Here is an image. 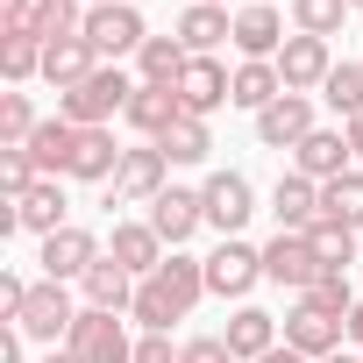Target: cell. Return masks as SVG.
Here are the masks:
<instances>
[{
    "label": "cell",
    "instance_id": "obj_1",
    "mask_svg": "<svg viewBox=\"0 0 363 363\" xmlns=\"http://www.w3.org/2000/svg\"><path fill=\"white\" fill-rule=\"evenodd\" d=\"M200 292H207V257H164L150 278H135V328L143 335H171V320H186L193 306H200Z\"/></svg>",
    "mask_w": 363,
    "mask_h": 363
},
{
    "label": "cell",
    "instance_id": "obj_2",
    "mask_svg": "<svg viewBox=\"0 0 363 363\" xmlns=\"http://www.w3.org/2000/svg\"><path fill=\"white\" fill-rule=\"evenodd\" d=\"M135 86L143 79H128L121 65H100L86 86H72V93H57V114L72 121V128H107L114 114H128V100H135Z\"/></svg>",
    "mask_w": 363,
    "mask_h": 363
},
{
    "label": "cell",
    "instance_id": "obj_3",
    "mask_svg": "<svg viewBox=\"0 0 363 363\" xmlns=\"http://www.w3.org/2000/svg\"><path fill=\"white\" fill-rule=\"evenodd\" d=\"M29 342H50V349H65L72 342V328H79V306H72V292L57 285V278H36L29 285V299H22V320H15Z\"/></svg>",
    "mask_w": 363,
    "mask_h": 363
},
{
    "label": "cell",
    "instance_id": "obj_4",
    "mask_svg": "<svg viewBox=\"0 0 363 363\" xmlns=\"http://www.w3.org/2000/svg\"><path fill=\"white\" fill-rule=\"evenodd\" d=\"M86 43H93L100 65H121V57H143L150 29H143V15L128 8V0H114V8H93L86 15Z\"/></svg>",
    "mask_w": 363,
    "mask_h": 363
},
{
    "label": "cell",
    "instance_id": "obj_5",
    "mask_svg": "<svg viewBox=\"0 0 363 363\" xmlns=\"http://www.w3.org/2000/svg\"><path fill=\"white\" fill-rule=\"evenodd\" d=\"M257 278H264V250L242 242V235H221V250L207 257V292H221V299H250Z\"/></svg>",
    "mask_w": 363,
    "mask_h": 363
},
{
    "label": "cell",
    "instance_id": "obj_6",
    "mask_svg": "<svg viewBox=\"0 0 363 363\" xmlns=\"http://www.w3.org/2000/svg\"><path fill=\"white\" fill-rule=\"evenodd\" d=\"M164 171H171V157H164L157 143L128 150L121 171H114V186H107V207H150V200L164 193Z\"/></svg>",
    "mask_w": 363,
    "mask_h": 363
},
{
    "label": "cell",
    "instance_id": "obj_7",
    "mask_svg": "<svg viewBox=\"0 0 363 363\" xmlns=\"http://www.w3.org/2000/svg\"><path fill=\"white\" fill-rule=\"evenodd\" d=\"M65 349H79L86 363H135V342H128L121 313H100V306H79V328H72Z\"/></svg>",
    "mask_w": 363,
    "mask_h": 363
},
{
    "label": "cell",
    "instance_id": "obj_8",
    "mask_svg": "<svg viewBox=\"0 0 363 363\" xmlns=\"http://www.w3.org/2000/svg\"><path fill=\"white\" fill-rule=\"evenodd\" d=\"M150 228L164 235V250H178V242H193V235L207 228V200H200L193 186H164V193L150 200Z\"/></svg>",
    "mask_w": 363,
    "mask_h": 363
},
{
    "label": "cell",
    "instance_id": "obj_9",
    "mask_svg": "<svg viewBox=\"0 0 363 363\" xmlns=\"http://www.w3.org/2000/svg\"><path fill=\"white\" fill-rule=\"evenodd\" d=\"M200 200H207V228H221V235H242L250 214H257V193H250L242 171H214L200 186Z\"/></svg>",
    "mask_w": 363,
    "mask_h": 363
},
{
    "label": "cell",
    "instance_id": "obj_10",
    "mask_svg": "<svg viewBox=\"0 0 363 363\" xmlns=\"http://www.w3.org/2000/svg\"><path fill=\"white\" fill-rule=\"evenodd\" d=\"M264 278L285 285V292H313V285H320L313 242H306V235H271V242H264Z\"/></svg>",
    "mask_w": 363,
    "mask_h": 363
},
{
    "label": "cell",
    "instance_id": "obj_11",
    "mask_svg": "<svg viewBox=\"0 0 363 363\" xmlns=\"http://www.w3.org/2000/svg\"><path fill=\"white\" fill-rule=\"evenodd\" d=\"M342 342H349V328H342V320H335L328 306L299 299V306L285 313V349H299V356H313V363H320V356H335Z\"/></svg>",
    "mask_w": 363,
    "mask_h": 363
},
{
    "label": "cell",
    "instance_id": "obj_12",
    "mask_svg": "<svg viewBox=\"0 0 363 363\" xmlns=\"http://www.w3.org/2000/svg\"><path fill=\"white\" fill-rule=\"evenodd\" d=\"M313 135V100L306 93H278L264 114H257V143L264 150H299Z\"/></svg>",
    "mask_w": 363,
    "mask_h": 363
},
{
    "label": "cell",
    "instance_id": "obj_13",
    "mask_svg": "<svg viewBox=\"0 0 363 363\" xmlns=\"http://www.w3.org/2000/svg\"><path fill=\"white\" fill-rule=\"evenodd\" d=\"M328 72H335L328 43L292 29V36H285V50H278V79H285V93H313V86H328Z\"/></svg>",
    "mask_w": 363,
    "mask_h": 363
},
{
    "label": "cell",
    "instance_id": "obj_14",
    "mask_svg": "<svg viewBox=\"0 0 363 363\" xmlns=\"http://www.w3.org/2000/svg\"><path fill=\"white\" fill-rule=\"evenodd\" d=\"M36 264H43V278H57V285H72V278H86V271L100 264V242H93V235H86V228L72 221V228H57V235H43V257H36Z\"/></svg>",
    "mask_w": 363,
    "mask_h": 363
},
{
    "label": "cell",
    "instance_id": "obj_15",
    "mask_svg": "<svg viewBox=\"0 0 363 363\" xmlns=\"http://www.w3.org/2000/svg\"><path fill=\"white\" fill-rule=\"evenodd\" d=\"M235 50L278 65V50H285V15L271 8V0H250V8H235Z\"/></svg>",
    "mask_w": 363,
    "mask_h": 363
},
{
    "label": "cell",
    "instance_id": "obj_16",
    "mask_svg": "<svg viewBox=\"0 0 363 363\" xmlns=\"http://www.w3.org/2000/svg\"><path fill=\"white\" fill-rule=\"evenodd\" d=\"M349 157H356V150H349V135H342V128H313V135L292 150V171H299V178H313V186H335V178L349 171Z\"/></svg>",
    "mask_w": 363,
    "mask_h": 363
},
{
    "label": "cell",
    "instance_id": "obj_17",
    "mask_svg": "<svg viewBox=\"0 0 363 363\" xmlns=\"http://www.w3.org/2000/svg\"><path fill=\"white\" fill-rule=\"evenodd\" d=\"M271 214H278V235H306L320 221V186L299 178V171H285L278 186H271Z\"/></svg>",
    "mask_w": 363,
    "mask_h": 363
},
{
    "label": "cell",
    "instance_id": "obj_18",
    "mask_svg": "<svg viewBox=\"0 0 363 363\" xmlns=\"http://www.w3.org/2000/svg\"><path fill=\"white\" fill-rule=\"evenodd\" d=\"M107 257L128 271V278H150L171 250H164V235L150 228V221H114V242H107Z\"/></svg>",
    "mask_w": 363,
    "mask_h": 363
},
{
    "label": "cell",
    "instance_id": "obj_19",
    "mask_svg": "<svg viewBox=\"0 0 363 363\" xmlns=\"http://www.w3.org/2000/svg\"><path fill=\"white\" fill-rule=\"evenodd\" d=\"M178 43L193 57H214V43H235V15L214 8V0H193V8L178 15Z\"/></svg>",
    "mask_w": 363,
    "mask_h": 363
},
{
    "label": "cell",
    "instance_id": "obj_20",
    "mask_svg": "<svg viewBox=\"0 0 363 363\" xmlns=\"http://www.w3.org/2000/svg\"><path fill=\"white\" fill-rule=\"evenodd\" d=\"M228 86H235V72H221L214 57H193V65H186V79H178V107L207 121V114L228 100Z\"/></svg>",
    "mask_w": 363,
    "mask_h": 363
},
{
    "label": "cell",
    "instance_id": "obj_21",
    "mask_svg": "<svg viewBox=\"0 0 363 363\" xmlns=\"http://www.w3.org/2000/svg\"><path fill=\"white\" fill-rule=\"evenodd\" d=\"M128 150H114V128H79V150H72V171L65 178H86V186H114Z\"/></svg>",
    "mask_w": 363,
    "mask_h": 363
},
{
    "label": "cell",
    "instance_id": "obj_22",
    "mask_svg": "<svg viewBox=\"0 0 363 363\" xmlns=\"http://www.w3.org/2000/svg\"><path fill=\"white\" fill-rule=\"evenodd\" d=\"M15 214H22V228H29V235H57V228H72V221H65V214H72V200H65L57 178H36V186L15 200Z\"/></svg>",
    "mask_w": 363,
    "mask_h": 363
},
{
    "label": "cell",
    "instance_id": "obj_23",
    "mask_svg": "<svg viewBox=\"0 0 363 363\" xmlns=\"http://www.w3.org/2000/svg\"><path fill=\"white\" fill-rule=\"evenodd\" d=\"M93 72H100V57H93V43H86V36H65V43H43V79H50L57 93L86 86Z\"/></svg>",
    "mask_w": 363,
    "mask_h": 363
},
{
    "label": "cell",
    "instance_id": "obj_24",
    "mask_svg": "<svg viewBox=\"0 0 363 363\" xmlns=\"http://www.w3.org/2000/svg\"><path fill=\"white\" fill-rule=\"evenodd\" d=\"M228 349H235V363H264L278 349V320L264 306H235L228 313Z\"/></svg>",
    "mask_w": 363,
    "mask_h": 363
},
{
    "label": "cell",
    "instance_id": "obj_25",
    "mask_svg": "<svg viewBox=\"0 0 363 363\" xmlns=\"http://www.w3.org/2000/svg\"><path fill=\"white\" fill-rule=\"evenodd\" d=\"M79 292H86V306H100V313H128V306H135V278H128L114 257H100V264L79 278Z\"/></svg>",
    "mask_w": 363,
    "mask_h": 363
},
{
    "label": "cell",
    "instance_id": "obj_26",
    "mask_svg": "<svg viewBox=\"0 0 363 363\" xmlns=\"http://www.w3.org/2000/svg\"><path fill=\"white\" fill-rule=\"evenodd\" d=\"M178 114H186V107H178V86H135V100H128V114H121V121H128V128H143V135L157 143Z\"/></svg>",
    "mask_w": 363,
    "mask_h": 363
},
{
    "label": "cell",
    "instance_id": "obj_27",
    "mask_svg": "<svg viewBox=\"0 0 363 363\" xmlns=\"http://www.w3.org/2000/svg\"><path fill=\"white\" fill-rule=\"evenodd\" d=\"M278 93H285L278 65H264V57H242V65H235V86H228V107H250V114H264Z\"/></svg>",
    "mask_w": 363,
    "mask_h": 363
},
{
    "label": "cell",
    "instance_id": "obj_28",
    "mask_svg": "<svg viewBox=\"0 0 363 363\" xmlns=\"http://www.w3.org/2000/svg\"><path fill=\"white\" fill-rule=\"evenodd\" d=\"M72 150H79V128H72L65 114H50V121L29 135V157H36L43 178H65V171H72Z\"/></svg>",
    "mask_w": 363,
    "mask_h": 363
},
{
    "label": "cell",
    "instance_id": "obj_29",
    "mask_svg": "<svg viewBox=\"0 0 363 363\" xmlns=\"http://www.w3.org/2000/svg\"><path fill=\"white\" fill-rule=\"evenodd\" d=\"M186 65H193V50L178 43V36H150V43H143V57H135L143 86H178V79H186Z\"/></svg>",
    "mask_w": 363,
    "mask_h": 363
},
{
    "label": "cell",
    "instance_id": "obj_30",
    "mask_svg": "<svg viewBox=\"0 0 363 363\" xmlns=\"http://www.w3.org/2000/svg\"><path fill=\"white\" fill-rule=\"evenodd\" d=\"M157 150H164L171 164H207V150H214V128H207L200 114H178V121L157 135Z\"/></svg>",
    "mask_w": 363,
    "mask_h": 363
},
{
    "label": "cell",
    "instance_id": "obj_31",
    "mask_svg": "<svg viewBox=\"0 0 363 363\" xmlns=\"http://www.w3.org/2000/svg\"><path fill=\"white\" fill-rule=\"evenodd\" d=\"M320 221H335V228H363V171H342L335 186H320Z\"/></svg>",
    "mask_w": 363,
    "mask_h": 363
},
{
    "label": "cell",
    "instance_id": "obj_32",
    "mask_svg": "<svg viewBox=\"0 0 363 363\" xmlns=\"http://www.w3.org/2000/svg\"><path fill=\"white\" fill-rule=\"evenodd\" d=\"M342 22H349V0H292V29L299 36H342Z\"/></svg>",
    "mask_w": 363,
    "mask_h": 363
},
{
    "label": "cell",
    "instance_id": "obj_33",
    "mask_svg": "<svg viewBox=\"0 0 363 363\" xmlns=\"http://www.w3.org/2000/svg\"><path fill=\"white\" fill-rule=\"evenodd\" d=\"M0 72H8V86L43 79V36H0Z\"/></svg>",
    "mask_w": 363,
    "mask_h": 363
},
{
    "label": "cell",
    "instance_id": "obj_34",
    "mask_svg": "<svg viewBox=\"0 0 363 363\" xmlns=\"http://www.w3.org/2000/svg\"><path fill=\"white\" fill-rule=\"evenodd\" d=\"M306 242H313L320 271H349V264H356V228H335V221H313V228H306Z\"/></svg>",
    "mask_w": 363,
    "mask_h": 363
},
{
    "label": "cell",
    "instance_id": "obj_35",
    "mask_svg": "<svg viewBox=\"0 0 363 363\" xmlns=\"http://www.w3.org/2000/svg\"><path fill=\"white\" fill-rule=\"evenodd\" d=\"M320 100H328V107H335L342 121H356V114H363V65H349V57H342V65L328 72V86H320Z\"/></svg>",
    "mask_w": 363,
    "mask_h": 363
},
{
    "label": "cell",
    "instance_id": "obj_36",
    "mask_svg": "<svg viewBox=\"0 0 363 363\" xmlns=\"http://www.w3.org/2000/svg\"><path fill=\"white\" fill-rule=\"evenodd\" d=\"M36 128H43V121H36L29 93H0V150H29Z\"/></svg>",
    "mask_w": 363,
    "mask_h": 363
},
{
    "label": "cell",
    "instance_id": "obj_37",
    "mask_svg": "<svg viewBox=\"0 0 363 363\" xmlns=\"http://www.w3.org/2000/svg\"><path fill=\"white\" fill-rule=\"evenodd\" d=\"M86 15L93 8H79V0H43V43H65V36H86Z\"/></svg>",
    "mask_w": 363,
    "mask_h": 363
},
{
    "label": "cell",
    "instance_id": "obj_38",
    "mask_svg": "<svg viewBox=\"0 0 363 363\" xmlns=\"http://www.w3.org/2000/svg\"><path fill=\"white\" fill-rule=\"evenodd\" d=\"M299 299L328 306L335 320H349V306H356V292H349V271H320V285H313V292H299Z\"/></svg>",
    "mask_w": 363,
    "mask_h": 363
},
{
    "label": "cell",
    "instance_id": "obj_39",
    "mask_svg": "<svg viewBox=\"0 0 363 363\" xmlns=\"http://www.w3.org/2000/svg\"><path fill=\"white\" fill-rule=\"evenodd\" d=\"M36 178H43V171H36V157H29V150H0V186H8V200H22Z\"/></svg>",
    "mask_w": 363,
    "mask_h": 363
},
{
    "label": "cell",
    "instance_id": "obj_40",
    "mask_svg": "<svg viewBox=\"0 0 363 363\" xmlns=\"http://www.w3.org/2000/svg\"><path fill=\"white\" fill-rule=\"evenodd\" d=\"M0 22H8V36H36L43 29V0H0Z\"/></svg>",
    "mask_w": 363,
    "mask_h": 363
},
{
    "label": "cell",
    "instance_id": "obj_41",
    "mask_svg": "<svg viewBox=\"0 0 363 363\" xmlns=\"http://www.w3.org/2000/svg\"><path fill=\"white\" fill-rule=\"evenodd\" d=\"M178 363H235V349H228V335H193L178 349Z\"/></svg>",
    "mask_w": 363,
    "mask_h": 363
},
{
    "label": "cell",
    "instance_id": "obj_42",
    "mask_svg": "<svg viewBox=\"0 0 363 363\" xmlns=\"http://www.w3.org/2000/svg\"><path fill=\"white\" fill-rule=\"evenodd\" d=\"M22 299H29V278L0 271V320H22Z\"/></svg>",
    "mask_w": 363,
    "mask_h": 363
},
{
    "label": "cell",
    "instance_id": "obj_43",
    "mask_svg": "<svg viewBox=\"0 0 363 363\" xmlns=\"http://www.w3.org/2000/svg\"><path fill=\"white\" fill-rule=\"evenodd\" d=\"M135 363H178L171 335H143V342H135Z\"/></svg>",
    "mask_w": 363,
    "mask_h": 363
},
{
    "label": "cell",
    "instance_id": "obj_44",
    "mask_svg": "<svg viewBox=\"0 0 363 363\" xmlns=\"http://www.w3.org/2000/svg\"><path fill=\"white\" fill-rule=\"evenodd\" d=\"M342 328H349V342H356V349H363V299H356V306H349V320H342Z\"/></svg>",
    "mask_w": 363,
    "mask_h": 363
},
{
    "label": "cell",
    "instance_id": "obj_45",
    "mask_svg": "<svg viewBox=\"0 0 363 363\" xmlns=\"http://www.w3.org/2000/svg\"><path fill=\"white\" fill-rule=\"evenodd\" d=\"M342 135H349V150L363 157V114H356V121H342Z\"/></svg>",
    "mask_w": 363,
    "mask_h": 363
},
{
    "label": "cell",
    "instance_id": "obj_46",
    "mask_svg": "<svg viewBox=\"0 0 363 363\" xmlns=\"http://www.w3.org/2000/svg\"><path fill=\"white\" fill-rule=\"evenodd\" d=\"M264 363H313V356H299V349H285V342H278V349H271Z\"/></svg>",
    "mask_w": 363,
    "mask_h": 363
},
{
    "label": "cell",
    "instance_id": "obj_47",
    "mask_svg": "<svg viewBox=\"0 0 363 363\" xmlns=\"http://www.w3.org/2000/svg\"><path fill=\"white\" fill-rule=\"evenodd\" d=\"M43 363H86V356H79V349H50Z\"/></svg>",
    "mask_w": 363,
    "mask_h": 363
},
{
    "label": "cell",
    "instance_id": "obj_48",
    "mask_svg": "<svg viewBox=\"0 0 363 363\" xmlns=\"http://www.w3.org/2000/svg\"><path fill=\"white\" fill-rule=\"evenodd\" d=\"M320 363H356V356H342V349H335V356H320Z\"/></svg>",
    "mask_w": 363,
    "mask_h": 363
},
{
    "label": "cell",
    "instance_id": "obj_49",
    "mask_svg": "<svg viewBox=\"0 0 363 363\" xmlns=\"http://www.w3.org/2000/svg\"><path fill=\"white\" fill-rule=\"evenodd\" d=\"M86 8H114V0H86Z\"/></svg>",
    "mask_w": 363,
    "mask_h": 363
},
{
    "label": "cell",
    "instance_id": "obj_50",
    "mask_svg": "<svg viewBox=\"0 0 363 363\" xmlns=\"http://www.w3.org/2000/svg\"><path fill=\"white\" fill-rule=\"evenodd\" d=\"M349 8H363V0H349Z\"/></svg>",
    "mask_w": 363,
    "mask_h": 363
},
{
    "label": "cell",
    "instance_id": "obj_51",
    "mask_svg": "<svg viewBox=\"0 0 363 363\" xmlns=\"http://www.w3.org/2000/svg\"><path fill=\"white\" fill-rule=\"evenodd\" d=\"M214 8H221V0H214Z\"/></svg>",
    "mask_w": 363,
    "mask_h": 363
}]
</instances>
